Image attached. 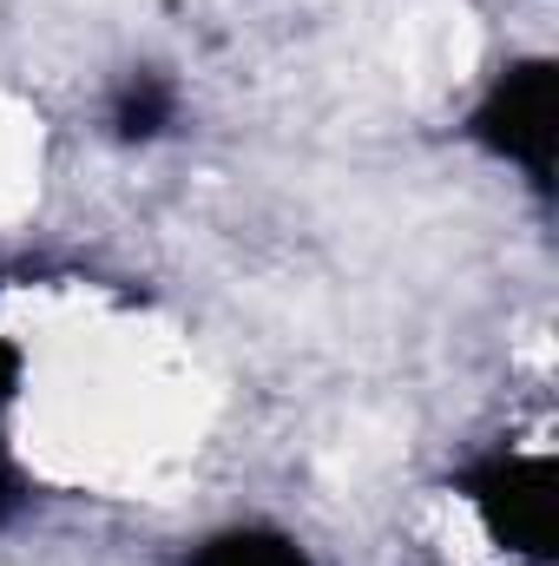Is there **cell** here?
Here are the masks:
<instances>
[{
    "label": "cell",
    "mask_w": 559,
    "mask_h": 566,
    "mask_svg": "<svg viewBox=\"0 0 559 566\" xmlns=\"http://www.w3.org/2000/svg\"><path fill=\"white\" fill-rule=\"evenodd\" d=\"M33 165H40V133L20 106H0V218H13L33 198Z\"/></svg>",
    "instance_id": "6da1fadb"
}]
</instances>
